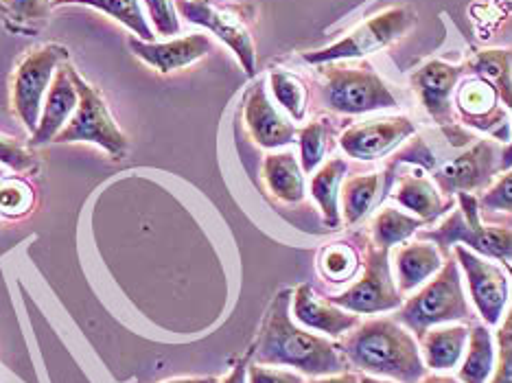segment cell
Masks as SVG:
<instances>
[{"instance_id":"cell-25","label":"cell","mask_w":512,"mask_h":383,"mask_svg":"<svg viewBox=\"0 0 512 383\" xmlns=\"http://www.w3.org/2000/svg\"><path fill=\"white\" fill-rule=\"evenodd\" d=\"M464 73L488 81L504 106L512 110V51L508 49H486L473 53L462 64Z\"/></svg>"},{"instance_id":"cell-20","label":"cell","mask_w":512,"mask_h":383,"mask_svg":"<svg viewBox=\"0 0 512 383\" xmlns=\"http://www.w3.org/2000/svg\"><path fill=\"white\" fill-rule=\"evenodd\" d=\"M445 261V254L438 250L432 241H412L401 246L394 254V265H397V287L401 294H410L416 287H421L429 278H434Z\"/></svg>"},{"instance_id":"cell-12","label":"cell","mask_w":512,"mask_h":383,"mask_svg":"<svg viewBox=\"0 0 512 383\" xmlns=\"http://www.w3.org/2000/svg\"><path fill=\"white\" fill-rule=\"evenodd\" d=\"M456 116L460 125L491 134L495 141H512V123L508 108L488 81L469 75L456 88Z\"/></svg>"},{"instance_id":"cell-11","label":"cell","mask_w":512,"mask_h":383,"mask_svg":"<svg viewBox=\"0 0 512 383\" xmlns=\"http://www.w3.org/2000/svg\"><path fill=\"white\" fill-rule=\"evenodd\" d=\"M388 252L390 250L370 246L359 281L348 287L346 292L329 296L331 303L351 313H362V316L399 309L403 305V298L390 272Z\"/></svg>"},{"instance_id":"cell-29","label":"cell","mask_w":512,"mask_h":383,"mask_svg":"<svg viewBox=\"0 0 512 383\" xmlns=\"http://www.w3.org/2000/svg\"><path fill=\"white\" fill-rule=\"evenodd\" d=\"M425 222L418 217H412L407 213H401L399 208L394 206H383L381 211L372 219V241H375L377 248L390 250L394 246H401L412 235H416L418 228Z\"/></svg>"},{"instance_id":"cell-16","label":"cell","mask_w":512,"mask_h":383,"mask_svg":"<svg viewBox=\"0 0 512 383\" xmlns=\"http://www.w3.org/2000/svg\"><path fill=\"white\" fill-rule=\"evenodd\" d=\"M243 121H246L252 141L270 152L292 145L298 136L296 125L285 119L267 97L263 81H256L248 90L246 101H243Z\"/></svg>"},{"instance_id":"cell-23","label":"cell","mask_w":512,"mask_h":383,"mask_svg":"<svg viewBox=\"0 0 512 383\" xmlns=\"http://www.w3.org/2000/svg\"><path fill=\"white\" fill-rule=\"evenodd\" d=\"M392 197L394 202H399L407 211H412L425 224H434L436 219L449 213V208L453 206V202L442 200L434 182L421 176V173H403Z\"/></svg>"},{"instance_id":"cell-43","label":"cell","mask_w":512,"mask_h":383,"mask_svg":"<svg viewBox=\"0 0 512 383\" xmlns=\"http://www.w3.org/2000/svg\"><path fill=\"white\" fill-rule=\"evenodd\" d=\"M162 383H219L217 377H180V379H169Z\"/></svg>"},{"instance_id":"cell-47","label":"cell","mask_w":512,"mask_h":383,"mask_svg":"<svg viewBox=\"0 0 512 383\" xmlns=\"http://www.w3.org/2000/svg\"><path fill=\"white\" fill-rule=\"evenodd\" d=\"M5 176V173H3V169H0V178H3Z\"/></svg>"},{"instance_id":"cell-9","label":"cell","mask_w":512,"mask_h":383,"mask_svg":"<svg viewBox=\"0 0 512 383\" xmlns=\"http://www.w3.org/2000/svg\"><path fill=\"white\" fill-rule=\"evenodd\" d=\"M178 14L191 25L211 31L235 53L241 68L248 75L256 73V44L250 29V7L221 5L213 0H176Z\"/></svg>"},{"instance_id":"cell-7","label":"cell","mask_w":512,"mask_h":383,"mask_svg":"<svg viewBox=\"0 0 512 383\" xmlns=\"http://www.w3.org/2000/svg\"><path fill=\"white\" fill-rule=\"evenodd\" d=\"M71 79L77 88L79 106L73 114V119L66 123V127L57 134L53 143H90L103 149V152L112 156L114 160L123 158L127 154V149H130V141H127V136L121 132V127L116 125L106 99H103L101 92L92 84H88L73 66Z\"/></svg>"},{"instance_id":"cell-26","label":"cell","mask_w":512,"mask_h":383,"mask_svg":"<svg viewBox=\"0 0 512 383\" xmlns=\"http://www.w3.org/2000/svg\"><path fill=\"white\" fill-rule=\"evenodd\" d=\"M497 366V351L493 333L488 331L486 324H475L469 333L467 353L462 357L460 381L462 383H488Z\"/></svg>"},{"instance_id":"cell-37","label":"cell","mask_w":512,"mask_h":383,"mask_svg":"<svg viewBox=\"0 0 512 383\" xmlns=\"http://www.w3.org/2000/svg\"><path fill=\"white\" fill-rule=\"evenodd\" d=\"M480 208L484 211L512 213V167L502 173V178L491 184L480 197Z\"/></svg>"},{"instance_id":"cell-38","label":"cell","mask_w":512,"mask_h":383,"mask_svg":"<svg viewBox=\"0 0 512 383\" xmlns=\"http://www.w3.org/2000/svg\"><path fill=\"white\" fill-rule=\"evenodd\" d=\"M488 383H512V335L502 329L497 333V366Z\"/></svg>"},{"instance_id":"cell-32","label":"cell","mask_w":512,"mask_h":383,"mask_svg":"<svg viewBox=\"0 0 512 383\" xmlns=\"http://www.w3.org/2000/svg\"><path fill=\"white\" fill-rule=\"evenodd\" d=\"M38 195L33 184L22 176L0 178V215L5 219H22L36 208Z\"/></svg>"},{"instance_id":"cell-31","label":"cell","mask_w":512,"mask_h":383,"mask_svg":"<svg viewBox=\"0 0 512 383\" xmlns=\"http://www.w3.org/2000/svg\"><path fill=\"white\" fill-rule=\"evenodd\" d=\"M331 136H333V125L329 119H316L302 127L298 132L302 171L313 173L322 165L329 152Z\"/></svg>"},{"instance_id":"cell-24","label":"cell","mask_w":512,"mask_h":383,"mask_svg":"<svg viewBox=\"0 0 512 383\" xmlns=\"http://www.w3.org/2000/svg\"><path fill=\"white\" fill-rule=\"evenodd\" d=\"M348 173V162L344 158H329L311 173L309 191L313 200L320 206V213L324 219V226L329 230L340 228V193L342 182Z\"/></svg>"},{"instance_id":"cell-45","label":"cell","mask_w":512,"mask_h":383,"mask_svg":"<svg viewBox=\"0 0 512 383\" xmlns=\"http://www.w3.org/2000/svg\"><path fill=\"white\" fill-rule=\"evenodd\" d=\"M508 272H510V276H512V265H508ZM502 331H506V333L512 335V309H510V313H508L504 324H502Z\"/></svg>"},{"instance_id":"cell-46","label":"cell","mask_w":512,"mask_h":383,"mask_svg":"<svg viewBox=\"0 0 512 383\" xmlns=\"http://www.w3.org/2000/svg\"><path fill=\"white\" fill-rule=\"evenodd\" d=\"M3 3H5V0H0V11H3Z\"/></svg>"},{"instance_id":"cell-39","label":"cell","mask_w":512,"mask_h":383,"mask_svg":"<svg viewBox=\"0 0 512 383\" xmlns=\"http://www.w3.org/2000/svg\"><path fill=\"white\" fill-rule=\"evenodd\" d=\"M248 383H307L300 373L294 370H281L265 364L248 366Z\"/></svg>"},{"instance_id":"cell-44","label":"cell","mask_w":512,"mask_h":383,"mask_svg":"<svg viewBox=\"0 0 512 383\" xmlns=\"http://www.w3.org/2000/svg\"><path fill=\"white\" fill-rule=\"evenodd\" d=\"M359 383H399V381L379 379V377H372V375H362V377H359Z\"/></svg>"},{"instance_id":"cell-5","label":"cell","mask_w":512,"mask_h":383,"mask_svg":"<svg viewBox=\"0 0 512 383\" xmlns=\"http://www.w3.org/2000/svg\"><path fill=\"white\" fill-rule=\"evenodd\" d=\"M421 239L436 243L442 254L460 243L482 257L504 263L512 261V228L484 224L480 217V200L473 193H458L456 211H451L436 228L423 230Z\"/></svg>"},{"instance_id":"cell-4","label":"cell","mask_w":512,"mask_h":383,"mask_svg":"<svg viewBox=\"0 0 512 383\" xmlns=\"http://www.w3.org/2000/svg\"><path fill=\"white\" fill-rule=\"evenodd\" d=\"M397 318L405 329H410L418 340L425 331L449 322L471 320V309L464 296L460 265L456 259H447L442 270L429 281L421 292L407 298L397 311Z\"/></svg>"},{"instance_id":"cell-41","label":"cell","mask_w":512,"mask_h":383,"mask_svg":"<svg viewBox=\"0 0 512 383\" xmlns=\"http://www.w3.org/2000/svg\"><path fill=\"white\" fill-rule=\"evenodd\" d=\"M307 383H359V377L355 373H348V370H344V373H337V375H324V377H313L311 381Z\"/></svg>"},{"instance_id":"cell-34","label":"cell","mask_w":512,"mask_h":383,"mask_svg":"<svg viewBox=\"0 0 512 383\" xmlns=\"http://www.w3.org/2000/svg\"><path fill=\"white\" fill-rule=\"evenodd\" d=\"M318 270L329 283H346L351 281L359 270V254L344 241L329 243V246L320 252Z\"/></svg>"},{"instance_id":"cell-35","label":"cell","mask_w":512,"mask_h":383,"mask_svg":"<svg viewBox=\"0 0 512 383\" xmlns=\"http://www.w3.org/2000/svg\"><path fill=\"white\" fill-rule=\"evenodd\" d=\"M0 165H5L16 173H29L38 169V158L18 138L0 132Z\"/></svg>"},{"instance_id":"cell-36","label":"cell","mask_w":512,"mask_h":383,"mask_svg":"<svg viewBox=\"0 0 512 383\" xmlns=\"http://www.w3.org/2000/svg\"><path fill=\"white\" fill-rule=\"evenodd\" d=\"M143 3L147 5L149 18L160 36H178L180 18L176 0H143Z\"/></svg>"},{"instance_id":"cell-33","label":"cell","mask_w":512,"mask_h":383,"mask_svg":"<svg viewBox=\"0 0 512 383\" xmlns=\"http://www.w3.org/2000/svg\"><path fill=\"white\" fill-rule=\"evenodd\" d=\"M53 0H5L3 16L11 31H38L49 22Z\"/></svg>"},{"instance_id":"cell-1","label":"cell","mask_w":512,"mask_h":383,"mask_svg":"<svg viewBox=\"0 0 512 383\" xmlns=\"http://www.w3.org/2000/svg\"><path fill=\"white\" fill-rule=\"evenodd\" d=\"M292 289H281L265 313L256 342V364L287 366L309 377L337 375L346 370V357L340 344L302 329L292 316Z\"/></svg>"},{"instance_id":"cell-13","label":"cell","mask_w":512,"mask_h":383,"mask_svg":"<svg viewBox=\"0 0 512 383\" xmlns=\"http://www.w3.org/2000/svg\"><path fill=\"white\" fill-rule=\"evenodd\" d=\"M453 254L467 276L471 298L482 320L488 327H495L502 322L510 300L508 274L493 261H486L480 254L471 252L467 246H456Z\"/></svg>"},{"instance_id":"cell-8","label":"cell","mask_w":512,"mask_h":383,"mask_svg":"<svg viewBox=\"0 0 512 383\" xmlns=\"http://www.w3.org/2000/svg\"><path fill=\"white\" fill-rule=\"evenodd\" d=\"M68 57L71 51L66 46L51 42L27 51L18 62L11 81V106L29 134L36 132L46 92L53 84L57 68L66 64Z\"/></svg>"},{"instance_id":"cell-19","label":"cell","mask_w":512,"mask_h":383,"mask_svg":"<svg viewBox=\"0 0 512 383\" xmlns=\"http://www.w3.org/2000/svg\"><path fill=\"white\" fill-rule=\"evenodd\" d=\"M77 106H79V95L71 79V62H66L57 68L53 84L49 92H46L38 127L36 132L31 134V145L42 147V145L53 143L57 134L66 127V123L73 119Z\"/></svg>"},{"instance_id":"cell-28","label":"cell","mask_w":512,"mask_h":383,"mask_svg":"<svg viewBox=\"0 0 512 383\" xmlns=\"http://www.w3.org/2000/svg\"><path fill=\"white\" fill-rule=\"evenodd\" d=\"M381 193V176L379 173H366V176H353L342 182V213L344 224L351 228L362 222L372 211Z\"/></svg>"},{"instance_id":"cell-14","label":"cell","mask_w":512,"mask_h":383,"mask_svg":"<svg viewBox=\"0 0 512 383\" xmlns=\"http://www.w3.org/2000/svg\"><path fill=\"white\" fill-rule=\"evenodd\" d=\"M414 134L416 125L410 116H381V119L348 125L340 134V147L348 158L372 162L386 158Z\"/></svg>"},{"instance_id":"cell-27","label":"cell","mask_w":512,"mask_h":383,"mask_svg":"<svg viewBox=\"0 0 512 383\" xmlns=\"http://www.w3.org/2000/svg\"><path fill=\"white\" fill-rule=\"evenodd\" d=\"M60 5H81V7L97 9L101 14L121 22V25L130 29L136 38H141L145 42H154L156 33L149 27V22L143 14L141 0H53V7H60Z\"/></svg>"},{"instance_id":"cell-6","label":"cell","mask_w":512,"mask_h":383,"mask_svg":"<svg viewBox=\"0 0 512 383\" xmlns=\"http://www.w3.org/2000/svg\"><path fill=\"white\" fill-rule=\"evenodd\" d=\"M416 25V14L410 7H390L379 11L355 27L348 36L337 40L324 49L302 53V60L311 66H322L331 62H355L364 57L388 49L394 42L407 36Z\"/></svg>"},{"instance_id":"cell-10","label":"cell","mask_w":512,"mask_h":383,"mask_svg":"<svg viewBox=\"0 0 512 383\" xmlns=\"http://www.w3.org/2000/svg\"><path fill=\"white\" fill-rule=\"evenodd\" d=\"M462 77V66H453L442 60H429L421 68H416L410 77V84L421 99L425 112L442 127L449 143L456 147L475 141L473 134L464 132V125H460L456 116V88Z\"/></svg>"},{"instance_id":"cell-21","label":"cell","mask_w":512,"mask_h":383,"mask_svg":"<svg viewBox=\"0 0 512 383\" xmlns=\"http://www.w3.org/2000/svg\"><path fill=\"white\" fill-rule=\"evenodd\" d=\"M471 329L467 324H440L425 331L421 338V351L425 355V366L434 373H449L458 368L464 353H467Z\"/></svg>"},{"instance_id":"cell-17","label":"cell","mask_w":512,"mask_h":383,"mask_svg":"<svg viewBox=\"0 0 512 383\" xmlns=\"http://www.w3.org/2000/svg\"><path fill=\"white\" fill-rule=\"evenodd\" d=\"M127 46H130V51L138 60L156 68L160 75H169L180 71V68L200 62L202 57L213 51V40L204 36V33H193V36H184L169 42H145L134 36L127 40Z\"/></svg>"},{"instance_id":"cell-3","label":"cell","mask_w":512,"mask_h":383,"mask_svg":"<svg viewBox=\"0 0 512 383\" xmlns=\"http://www.w3.org/2000/svg\"><path fill=\"white\" fill-rule=\"evenodd\" d=\"M318 68L322 77V106L335 114L359 116L399 106L386 81L366 62H331Z\"/></svg>"},{"instance_id":"cell-40","label":"cell","mask_w":512,"mask_h":383,"mask_svg":"<svg viewBox=\"0 0 512 383\" xmlns=\"http://www.w3.org/2000/svg\"><path fill=\"white\" fill-rule=\"evenodd\" d=\"M248 366H250V359L248 357L241 359V362L235 364V368H232L219 383H248Z\"/></svg>"},{"instance_id":"cell-18","label":"cell","mask_w":512,"mask_h":383,"mask_svg":"<svg viewBox=\"0 0 512 383\" xmlns=\"http://www.w3.org/2000/svg\"><path fill=\"white\" fill-rule=\"evenodd\" d=\"M292 316L309 331H318L329 338H342L359 324L357 313L333 305L329 298H320L309 283L294 289Z\"/></svg>"},{"instance_id":"cell-42","label":"cell","mask_w":512,"mask_h":383,"mask_svg":"<svg viewBox=\"0 0 512 383\" xmlns=\"http://www.w3.org/2000/svg\"><path fill=\"white\" fill-rule=\"evenodd\" d=\"M418 383H462L460 379L456 377H449V375H442V373H436V375H425Z\"/></svg>"},{"instance_id":"cell-2","label":"cell","mask_w":512,"mask_h":383,"mask_svg":"<svg viewBox=\"0 0 512 383\" xmlns=\"http://www.w3.org/2000/svg\"><path fill=\"white\" fill-rule=\"evenodd\" d=\"M340 348L346 362L372 377L418 383L429 370L412 331L397 318H375L357 324Z\"/></svg>"},{"instance_id":"cell-22","label":"cell","mask_w":512,"mask_h":383,"mask_svg":"<svg viewBox=\"0 0 512 383\" xmlns=\"http://www.w3.org/2000/svg\"><path fill=\"white\" fill-rule=\"evenodd\" d=\"M263 182L278 202L300 204L307 195V180L294 152H272L263 158Z\"/></svg>"},{"instance_id":"cell-15","label":"cell","mask_w":512,"mask_h":383,"mask_svg":"<svg viewBox=\"0 0 512 383\" xmlns=\"http://www.w3.org/2000/svg\"><path fill=\"white\" fill-rule=\"evenodd\" d=\"M502 171V152L491 141H477L467 152L436 169L434 178L442 193H480L491 189L495 176Z\"/></svg>"},{"instance_id":"cell-30","label":"cell","mask_w":512,"mask_h":383,"mask_svg":"<svg viewBox=\"0 0 512 383\" xmlns=\"http://www.w3.org/2000/svg\"><path fill=\"white\" fill-rule=\"evenodd\" d=\"M270 90L278 106L294 121H305L309 110V88L296 73L285 71V68H274L270 73Z\"/></svg>"}]
</instances>
